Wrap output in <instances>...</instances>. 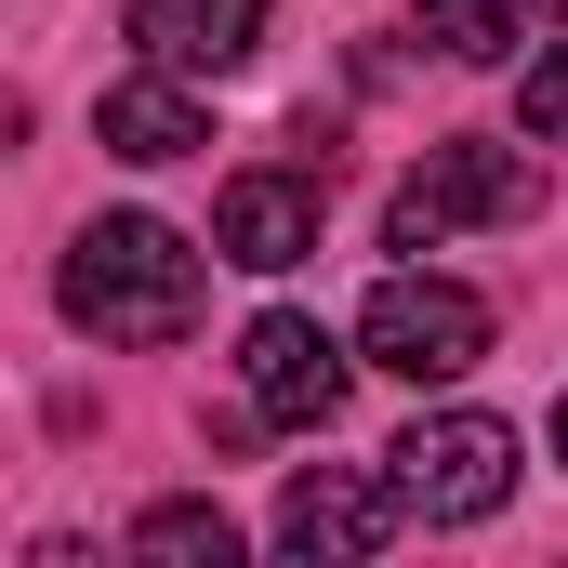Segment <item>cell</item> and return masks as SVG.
I'll return each instance as SVG.
<instances>
[{"label": "cell", "instance_id": "6da1fadb", "mask_svg": "<svg viewBox=\"0 0 568 568\" xmlns=\"http://www.w3.org/2000/svg\"><path fill=\"white\" fill-rule=\"evenodd\" d=\"M53 304H67L93 344H185V331H199V252H185V225H159V212H106V225L67 239Z\"/></svg>", "mask_w": 568, "mask_h": 568}, {"label": "cell", "instance_id": "7a4b0ae2", "mask_svg": "<svg viewBox=\"0 0 568 568\" xmlns=\"http://www.w3.org/2000/svg\"><path fill=\"white\" fill-rule=\"evenodd\" d=\"M384 463H397V489H410V516H424V529H476V516H503V503H516V463H529V449H516L503 410H424Z\"/></svg>", "mask_w": 568, "mask_h": 568}, {"label": "cell", "instance_id": "3957f363", "mask_svg": "<svg viewBox=\"0 0 568 568\" xmlns=\"http://www.w3.org/2000/svg\"><path fill=\"white\" fill-rule=\"evenodd\" d=\"M357 344H371V371H397V384H463V371L489 357V304L463 278L397 265V278H371V304H357Z\"/></svg>", "mask_w": 568, "mask_h": 568}, {"label": "cell", "instance_id": "277c9868", "mask_svg": "<svg viewBox=\"0 0 568 568\" xmlns=\"http://www.w3.org/2000/svg\"><path fill=\"white\" fill-rule=\"evenodd\" d=\"M529 199H542V172H529L516 145L449 133V145H424V172L397 185L384 239H397V252H436V239H463V225H529Z\"/></svg>", "mask_w": 568, "mask_h": 568}, {"label": "cell", "instance_id": "5b68a950", "mask_svg": "<svg viewBox=\"0 0 568 568\" xmlns=\"http://www.w3.org/2000/svg\"><path fill=\"white\" fill-rule=\"evenodd\" d=\"M397 516H410L397 463H384V476L317 463V476H291V503H278V556H304V568H357V556H384V542H397Z\"/></svg>", "mask_w": 568, "mask_h": 568}, {"label": "cell", "instance_id": "8992f818", "mask_svg": "<svg viewBox=\"0 0 568 568\" xmlns=\"http://www.w3.org/2000/svg\"><path fill=\"white\" fill-rule=\"evenodd\" d=\"M239 384H252L265 424H331V410H344V344H331L317 317L265 304V317L239 331Z\"/></svg>", "mask_w": 568, "mask_h": 568}, {"label": "cell", "instance_id": "52a82bcc", "mask_svg": "<svg viewBox=\"0 0 568 568\" xmlns=\"http://www.w3.org/2000/svg\"><path fill=\"white\" fill-rule=\"evenodd\" d=\"M317 185H331V159H317V172H225V199H212V252L252 265V278L304 265V252H317Z\"/></svg>", "mask_w": 568, "mask_h": 568}, {"label": "cell", "instance_id": "ba28073f", "mask_svg": "<svg viewBox=\"0 0 568 568\" xmlns=\"http://www.w3.org/2000/svg\"><path fill=\"white\" fill-rule=\"evenodd\" d=\"M252 40H265V0H133V53L145 67L225 80V67H252Z\"/></svg>", "mask_w": 568, "mask_h": 568}, {"label": "cell", "instance_id": "9c48e42d", "mask_svg": "<svg viewBox=\"0 0 568 568\" xmlns=\"http://www.w3.org/2000/svg\"><path fill=\"white\" fill-rule=\"evenodd\" d=\"M93 133L120 145V159H199L212 120H199V93H185V67H145V80H106V106H93Z\"/></svg>", "mask_w": 568, "mask_h": 568}, {"label": "cell", "instance_id": "30bf717a", "mask_svg": "<svg viewBox=\"0 0 568 568\" xmlns=\"http://www.w3.org/2000/svg\"><path fill=\"white\" fill-rule=\"evenodd\" d=\"M568 0H424V40L449 53V67H503L529 27H556Z\"/></svg>", "mask_w": 568, "mask_h": 568}, {"label": "cell", "instance_id": "8fae6325", "mask_svg": "<svg viewBox=\"0 0 568 568\" xmlns=\"http://www.w3.org/2000/svg\"><path fill=\"white\" fill-rule=\"evenodd\" d=\"M133 556L145 568H239V529H225V503H145Z\"/></svg>", "mask_w": 568, "mask_h": 568}, {"label": "cell", "instance_id": "7c38bea8", "mask_svg": "<svg viewBox=\"0 0 568 568\" xmlns=\"http://www.w3.org/2000/svg\"><path fill=\"white\" fill-rule=\"evenodd\" d=\"M516 106H529V145H568V40L529 53V93H516Z\"/></svg>", "mask_w": 568, "mask_h": 568}, {"label": "cell", "instance_id": "4fadbf2b", "mask_svg": "<svg viewBox=\"0 0 568 568\" xmlns=\"http://www.w3.org/2000/svg\"><path fill=\"white\" fill-rule=\"evenodd\" d=\"M556 463H568V397H556Z\"/></svg>", "mask_w": 568, "mask_h": 568}]
</instances>
